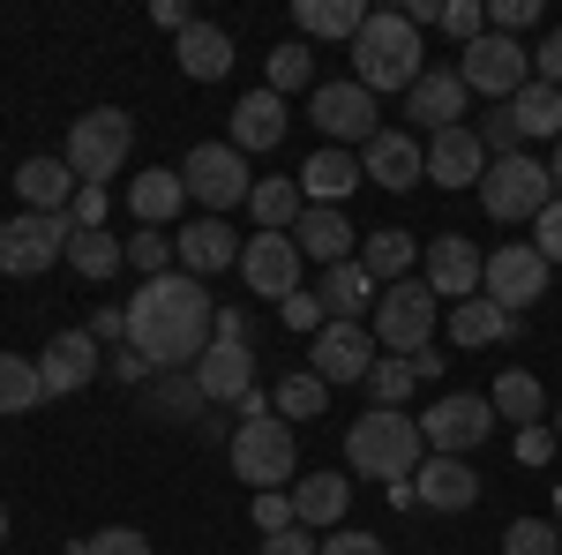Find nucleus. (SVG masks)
I'll use <instances>...</instances> for the list:
<instances>
[{
  "label": "nucleus",
  "mask_w": 562,
  "mask_h": 555,
  "mask_svg": "<svg viewBox=\"0 0 562 555\" xmlns=\"http://www.w3.org/2000/svg\"><path fill=\"white\" fill-rule=\"evenodd\" d=\"M158 23H166V31H173V38H180V31H188V23H195V15H188V8H180V0H158Z\"/></svg>",
  "instance_id": "nucleus-58"
},
{
  "label": "nucleus",
  "mask_w": 562,
  "mask_h": 555,
  "mask_svg": "<svg viewBox=\"0 0 562 555\" xmlns=\"http://www.w3.org/2000/svg\"><path fill=\"white\" fill-rule=\"evenodd\" d=\"M413 384H420V376H413V360H375L360 390H368V406H375V413H397V406L413 398Z\"/></svg>",
  "instance_id": "nucleus-39"
},
{
  "label": "nucleus",
  "mask_w": 562,
  "mask_h": 555,
  "mask_svg": "<svg viewBox=\"0 0 562 555\" xmlns=\"http://www.w3.org/2000/svg\"><path fill=\"white\" fill-rule=\"evenodd\" d=\"M518 121H510V106H495V121H487V129H480V151H495V158H518Z\"/></svg>",
  "instance_id": "nucleus-48"
},
{
  "label": "nucleus",
  "mask_w": 562,
  "mask_h": 555,
  "mask_svg": "<svg viewBox=\"0 0 562 555\" xmlns=\"http://www.w3.org/2000/svg\"><path fill=\"white\" fill-rule=\"evenodd\" d=\"M68 555H150V541H143L135 525H105V533H90V541H76Z\"/></svg>",
  "instance_id": "nucleus-45"
},
{
  "label": "nucleus",
  "mask_w": 562,
  "mask_h": 555,
  "mask_svg": "<svg viewBox=\"0 0 562 555\" xmlns=\"http://www.w3.org/2000/svg\"><path fill=\"white\" fill-rule=\"evenodd\" d=\"M285 129H293V121H285V98H278L270 84L248 90V98L233 106V151H240V158H248V151H278Z\"/></svg>",
  "instance_id": "nucleus-22"
},
{
  "label": "nucleus",
  "mask_w": 562,
  "mask_h": 555,
  "mask_svg": "<svg viewBox=\"0 0 562 555\" xmlns=\"http://www.w3.org/2000/svg\"><path fill=\"white\" fill-rule=\"evenodd\" d=\"M68 263H76L83 278H113V270L128 263V241H113V233H76V241H68Z\"/></svg>",
  "instance_id": "nucleus-38"
},
{
  "label": "nucleus",
  "mask_w": 562,
  "mask_h": 555,
  "mask_svg": "<svg viewBox=\"0 0 562 555\" xmlns=\"http://www.w3.org/2000/svg\"><path fill=\"white\" fill-rule=\"evenodd\" d=\"M90 338H98V345H128V308H98Z\"/></svg>",
  "instance_id": "nucleus-55"
},
{
  "label": "nucleus",
  "mask_w": 562,
  "mask_h": 555,
  "mask_svg": "<svg viewBox=\"0 0 562 555\" xmlns=\"http://www.w3.org/2000/svg\"><path fill=\"white\" fill-rule=\"evenodd\" d=\"M301 466V443H293V421H278V413H262V421H240L233 428V480H248L256 496L270 488H285Z\"/></svg>",
  "instance_id": "nucleus-6"
},
{
  "label": "nucleus",
  "mask_w": 562,
  "mask_h": 555,
  "mask_svg": "<svg viewBox=\"0 0 562 555\" xmlns=\"http://www.w3.org/2000/svg\"><path fill=\"white\" fill-rule=\"evenodd\" d=\"M128 151H135V121L121 113V106H90L83 121L68 129V173L83 180V188H98V180H113V173L128 166Z\"/></svg>",
  "instance_id": "nucleus-4"
},
{
  "label": "nucleus",
  "mask_w": 562,
  "mask_h": 555,
  "mask_svg": "<svg viewBox=\"0 0 562 555\" xmlns=\"http://www.w3.org/2000/svg\"><path fill=\"white\" fill-rule=\"evenodd\" d=\"M217 338H225V345H248V315H240V308H225V315H217Z\"/></svg>",
  "instance_id": "nucleus-57"
},
{
  "label": "nucleus",
  "mask_w": 562,
  "mask_h": 555,
  "mask_svg": "<svg viewBox=\"0 0 562 555\" xmlns=\"http://www.w3.org/2000/svg\"><path fill=\"white\" fill-rule=\"evenodd\" d=\"M510 121H518V135H548V143H562V90L532 76V84L510 98Z\"/></svg>",
  "instance_id": "nucleus-35"
},
{
  "label": "nucleus",
  "mask_w": 562,
  "mask_h": 555,
  "mask_svg": "<svg viewBox=\"0 0 562 555\" xmlns=\"http://www.w3.org/2000/svg\"><path fill=\"white\" fill-rule=\"evenodd\" d=\"M0 541H8V511H0Z\"/></svg>",
  "instance_id": "nucleus-61"
},
{
  "label": "nucleus",
  "mask_w": 562,
  "mask_h": 555,
  "mask_svg": "<svg viewBox=\"0 0 562 555\" xmlns=\"http://www.w3.org/2000/svg\"><path fill=\"white\" fill-rule=\"evenodd\" d=\"M180 188H188V203H203L211 218L256 196V180H248V158H240L233 143H195V151L180 158Z\"/></svg>",
  "instance_id": "nucleus-7"
},
{
  "label": "nucleus",
  "mask_w": 562,
  "mask_h": 555,
  "mask_svg": "<svg viewBox=\"0 0 562 555\" xmlns=\"http://www.w3.org/2000/svg\"><path fill=\"white\" fill-rule=\"evenodd\" d=\"M180 68H188L195 84L233 76V38H225L217 23H188V31H180Z\"/></svg>",
  "instance_id": "nucleus-31"
},
{
  "label": "nucleus",
  "mask_w": 562,
  "mask_h": 555,
  "mask_svg": "<svg viewBox=\"0 0 562 555\" xmlns=\"http://www.w3.org/2000/svg\"><path fill=\"white\" fill-rule=\"evenodd\" d=\"M293 15H301V38H346L352 45L375 8H368V0H301Z\"/></svg>",
  "instance_id": "nucleus-32"
},
{
  "label": "nucleus",
  "mask_w": 562,
  "mask_h": 555,
  "mask_svg": "<svg viewBox=\"0 0 562 555\" xmlns=\"http://www.w3.org/2000/svg\"><path fill=\"white\" fill-rule=\"evenodd\" d=\"M532 76H540V84H555L562 90V23L555 31H548V38L532 45Z\"/></svg>",
  "instance_id": "nucleus-51"
},
{
  "label": "nucleus",
  "mask_w": 562,
  "mask_h": 555,
  "mask_svg": "<svg viewBox=\"0 0 562 555\" xmlns=\"http://www.w3.org/2000/svg\"><path fill=\"white\" fill-rule=\"evenodd\" d=\"M293 248H301V256H315L323 270H330V263H352V225H346V211L307 203L301 225H293Z\"/></svg>",
  "instance_id": "nucleus-26"
},
{
  "label": "nucleus",
  "mask_w": 562,
  "mask_h": 555,
  "mask_svg": "<svg viewBox=\"0 0 562 555\" xmlns=\"http://www.w3.org/2000/svg\"><path fill=\"white\" fill-rule=\"evenodd\" d=\"M285 323H293V331H323V308H315L307 293H293L285 300Z\"/></svg>",
  "instance_id": "nucleus-56"
},
{
  "label": "nucleus",
  "mask_w": 562,
  "mask_h": 555,
  "mask_svg": "<svg viewBox=\"0 0 562 555\" xmlns=\"http://www.w3.org/2000/svg\"><path fill=\"white\" fill-rule=\"evenodd\" d=\"M503 555H562V525L555 518H518L503 533Z\"/></svg>",
  "instance_id": "nucleus-42"
},
{
  "label": "nucleus",
  "mask_w": 562,
  "mask_h": 555,
  "mask_svg": "<svg viewBox=\"0 0 562 555\" xmlns=\"http://www.w3.org/2000/svg\"><path fill=\"white\" fill-rule=\"evenodd\" d=\"M270 406H278V421H315V413L330 406V384H323V376H285Z\"/></svg>",
  "instance_id": "nucleus-41"
},
{
  "label": "nucleus",
  "mask_w": 562,
  "mask_h": 555,
  "mask_svg": "<svg viewBox=\"0 0 562 555\" xmlns=\"http://www.w3.org/2000/svg\"><path fill=\"white\" fill-rule=\"evenodd\" d=\"M458 76H465V90L495 98V106H510V98H518V90L532 84V53H525L518 38H503V31H487V38H473V45H465Z\"/></svg>",
  "instance_id": "nucleus-10"
},
{
  "label": "nucleus",
  "mask_w": 562,
  "mask_h": 555,
  "mask_svg": "<svg viewBox=\"0 0 562 555\" xmlns=\"http://www.w3.org/2000/svg\"><path fill=\"white\" fill-rule=\"evenodd\" d=\"M375 345H390V353H428L435 338V293H428V278H397V286H383V300H375Z\"/></svg>",
  "instance_id": "nucleus-8"
},
{
  "label": "nucleus",
  "mask_w": 562,
  "mask_h": 555,
  "mask_svg": "<svg viewBox=\"0 0 562 555\" xmlns=\"http://www.w3.org/2000/svg\"><path fill=\"white\" fill-rule=\"evenodd\" d=\"M128 263L143 270V278H166V263H173V241H166L158 225H143V233L128 241Z\"/></svg>",
  "instance_id": "nucleus-44"
},
{
  "label": "nucleus",
  "mask_w": 562,
  "mask_h": 555,
  "mask_svg": "<svg viewBox=\"0 0 562 555\" xmlns=\"http://www.w3.org/2000/svg\"><path fill=\"white\" fill-rule=\"evenodd\" d=\"M360 180H375V188H420L428 180V151L413 135L383 129L375 143H360Z\"/></svg>",
  "instance_id": "nucleus-18"
},
{
  "label": "nucleus",
  "mask_w": 562,
  "mask_h": 555,
  "mask_svg": "<svg viewBox=\"0 0 562 555\" xmlns=\"http://www.w3.org/2000/svg\"><path fill=\"white\" fill-rule=\"evenodd\" d=\"M68 241H76L68 211L60 218H45V211L8 218V225H0V270H8V278H38L53 263H68Z\"/></svg>",
  "instance_id": "nucleus-9"
},
{
  "label": "nucleus",
  "mask_w": 562,
  "mask_h": 555,
  "mask_svg": "<svg viewBox=\"0 0 562 555\" xmlns=\"http://www.w3.org/2000/svg\"><path fill=\"white\" fill-rule=\"evenodd\" d=\"M360 270H368L375 286H397V278L413 270V233H375V241L360 248Z\"/></svg>",
  "instance_id": "nucleus-37"
},
{
  "label": "nucleus",
  "mask_w": 562,
  "mask_h": 555,
  "mask_svg": "<svg viewBox=\"0 0 562 555\" xmlns=\"http://www.w3.org/2000/svg\"><path fill=\"white\" fill-rule=\"evenodd\" d=\"M315 368L307 376H323V384H368V368H375V331L368 323H330V331H315V353H307Z\"/></svg>",
  "instance_id": "nucleus-14"
},
{
  "label": "nucleus",
  "mask_w": 562,
  "mask_h": 555,
  "mask_svg": "<svg viewBox=\"0 0 562 555\" xmlns=\"http://www.w3.org/2000/svg\"><path fill=\"white\" fill-rule=\"evenodd\" d=\"M465 98H473V90H465V76H458V68H428L420 84L405 90V113H413L428 135H442V129H458Z\"/></svg>",
  "instance_id": "nucleus-21"
},
{
  "label": "nucleus",
  "mask_w": 562,
  "mask_h": 555,
  "mask_svg": "<svg viewBox=\"0 0 562 555\" xmlns=\"http://www.w3.org/2000/svg\"><path fill=\"white\" fill-rule=\"evenodd\" d=\"M480 173H487V151H480L473 129L428 135V180H442V188H480Z\"/></svg>",
  "instance_id": "nucleus-24"
},
{
  "label": "nucleus",
  "mask_w": 562,
  "mask_h": 555,
  "mask_svg": "<svg viewBox=\"0 0 562 555\" xmlns=\"http://www.w3.org/2000/svg\"><path fill=\"white\" fill-rule=\"evenodd\" d=\"M525 23H540V0H495V8H487V31H503V38L525 31Z\"/></svg>",
  "instance_id": "nucleus-49"
},
{
  "label": "nucleus",
  "mask_w": 562,
  "mask_h": 555,
  "mask_svg": "<svg viewBox=\"0 0 562 555\" xmlns=\"http://www.w3.org/2000/svg\"><path fill=\"white\" fill-rule=\"evenodd\" d=\"M442 31H450V38H487V8H480V0H442Z\"/></svg>",
  "instance_id": "nucleus-46"
},
{
  "label": "nucleus",
  "mask_w": 562,
  "mask_h": 555,
  "mask_svg": "<svg viewBox=\"0 0 562 555\" xmlns=\"http://www.w3.org/2000/svg\"><path fill=\"white\" fill-rule=\"evenodd\" d=\"M375 300H383V286H375L360 263H330V270H323V308H330V323H360Z\"/></svg>",
  "instance_id": "nucleus-28"
},
{
  "label": "nucleus",
  "mask_w": 562,
  "mask_h": 555,
  "mask_svg": "<svg viewBox=\"0 0 562 555\" xmlns=\"http://www.w3.org/2000/svg\"><path fill=\"white\" fill-rule=\"evenodd\" d=\"M428 293L435 300H480V270H487V256H480L465 233H442V241H428Z\"/></svg>",
  "instance_id": "nucleus-16"
},
{
  "label": "nucleus",
  "mask_w": 562,
  "mask_h": 555,
  "mask_svg": "<svg viewBox=\"0 0 562 555\" xmlns=\"http://www.w3.org/2000/svg\"><path fill=\"white\" fill-rule=\"evenodd\" d=\"M555 525H562V480H555Z\"/></svg>",
  "instance_id": "nucleus-60"
},
{
  "label": "nucleus",
  "mask_w": 562,
  "mask_h": 555,
  "mask_svg": "<svg viewBox=\"0 0 562 555\" xmlns=\"http://www.w3.org/2000/svg\"><path fill=\"white\" fill-rule=\"evenodd\" d=\"M293 180H301V196H307V203H330V211H338L352 188H360V158L330 143V151H315V158H307V166L293 173Z\"/></svg>",
  "instance_id": "nucleus-27"
},
{
  "label": "nucleus",
  "mask_w": 562,
  "mask_h": 555,
  "mask_svg": "<svg viewBox=\"0 0 562 555\" xmlns=\"http://www.w3.org/2000/svg\"><path fill=\"white\" fill-rule=\"evenodd\" d=\"M315 555H390V548L375 541V533H330V541H323Z\"/></svg>",
  "instance_id": "nucleus-54"
},
{
  "label": "nucleus",
  "mask_w": 562,
  "mask_h": 555,
  "mask_svg": "<svg viewBox=\"0 0 562 555\" xmlns=\"http://www.w3.org/2000/svg\"><path fill=\"white\" fill-rule=\"evenodd\" d=\"M173 256H180L188 278H211V270H225V263H240V241H233L225 218H195V225L173 233Z\"/></svg>",
  "instance_id": "nucleus-23"
},
{
  "label": "nucleus",
  "mask_w": 562,
  "mask_h": 555,
  "mask_svg": "<svg viewBox=\"0 0 562 555\" xmlns=\"http://www.w3.org/2000/svg\"><path fill=\"white\" fill-rule=\"evenodd\" d=\"M487 406H495V413H503V421H540V406H548V398H540V384H532V376H525V368H510V376H503V384L487 390Z\"/></svg>",
  "instance_id": "nucleus-40"
},
{
  "label": "nucleus",
  "mask_w": 562,
  "mask_h": 555,
  "mask_svg": "<svg viewBox=\"0 0 562 555\" xmlns=\"http://www.w3.org/2000/svg\"><path fill=\"white\" fill-rule=\"evenodd\" d=\"M307 76H315V53H307V38H293V45H278L270 53V90L285 98V90H301Z\"/></svg>",
  "instance_id": "nucleus-43"
},
{
  "label": "nucleus",
  "mask_w": 562,
  "mask_h": 555,
  "mask_svg": "<svg viewBox=\"0 0 562 555\" xmlns=\"http://www.w3.org/2000/svg\"><path fill=\"white\" fill-rule=\"evenodd\" d=\"M315 548H323V541H315L307 525H285V533H270V541H262V555H315Z\"/></svg>",
  "instance_id": "nucleus-53"
},
{
  "label": "nucleus",
  "mask_w": 562,
  "mask_h": 555,
  "mask_svg": "<svg viewBox=\"0 0 562 555\" xmlns=\"http://www.w3.org/2000/svg\"><path fill=\"white\" fill-rule=\"evenodd\" d=\"M532 248H540V256H548V263L562 256V196H555V203H548V211H540V218H532Z\"/></svg>",
  "instance_id": "nucleus-50"
},
{
  "label": "nucleus",
  "mask_w": 562,
  "mask_h": 555,
  "mask_svg": "<svg viewBox=\"0 0 562 555\" xmlns=\"http://www.w3.org/2000/svg\"><path fill=\"white\" fill-rule=\"evenodd\" d=\"M285 525H301V518H293V488L256 496V533H262V541H270V533H285Z\"/></svg>",
  "instance_id": "nucleus-47"
},
{
  "label": "nucleus",
  "mask_w": 562,
  "mask_h": 555,
  "mask_svg": "<svg viewBox=\"0 0 562 555\" xmlns=\"http://www.w3.org/2000/svg\"><path fill=\"white\" fill-rule=\"evenodd\" d=\"M413 503H428V511H473V503H480V473L465 466V458L428 451L420 473H413Z\"/></svg>",
  "instance_id": "nucleus-19"
},
{
  "label": "nucleus",
  "mask_w": 562,
  "mask_h": 555,
  "mask_svg": "<svg viewBox=\"0 0 562 555\" xmlns=\"http://www.w3.org/2000/svg\"><path fill=\"white\" fill-rule=\"evenodd\" d=\"M420 435H428V451H442V458H465L473 443L495 435V406L473 398V390H450V398H435L428 413H420Z\"/></svg>",
  "instance_id": "nucleus-11"
},
{
  "label": "nucleus",
  "mask_w": 562,
  "mask_h": 555,
  "mask_svg": "<svg viewBox=\"0 0 562 555\" xmlns=\"http://www.w3.org/2000/svg\"><path fill=\"white\" fill-rule=\"evenodd\" d=\"M90 376H98V338H90V331H60V338L38 353V384H45V398H76Z\"/></svg>",
  "instance_id": "nucleus-20"
},
{
  "label": "nucleus",
  "mask_w": 562,
  "mask_h": 555,
  "mask_svg": "<svg viewBox=\"0 0 562 555\" xmlns=\"http://www.w3.org/2000/svg\"><path fill=\"white\" fill-rule=\"evenodd\" d=\"M76 173H68V158H23V173H15V196H23V211H45L60 218L68 203H76Z\"/></svg>",
  "instance_id": "nucleus-25"
},
{
  "label": "nucleus",
  "mask_w": 562,
  "mask_h": 555,
  "mask_svg": "<svg viewBox=\"0 0 562 555\" xmlns=\"http://www.w3.org/2000/svg\"><path fill=\"white\" fill-rule=\"evenodd\" d=\"M480 293L495 300V308H510V315H518L525 300L548 293V256H540L532 241H503V248L487 256V270H480Z\"/></svg>",
  "instance_id": "nucleus-12"
},
{
  "label": "nucleus",
  "mask_w": 562,
  "mask_h": 555,
  "mask_svg": "<svg viewBox=\"0 0 562 555\" xmlns=\"http://www.w3.org/2000/svg\"><path fill=\"white\" fill-rule=\"evenodd\" d=\"M315 129L330 143H375L383 135V113L360 84H315Z\"/></svg>",
  "instance_id": "nucleus-15"
},
{
  "label": "nucleus",
  "mask_w": 562,
  "mask_h": 555,
  "mask_svg": "<svg viewBox=\"0 0 562 555\" xmlns=\"http://www.w3.org/2000/svg\"><path fill=\"white\" fill-rule=\"evenodd\" d=\"M548 173H555V188H562V143H555V158H548Z\"/></svg>",
  "instance_id": "nucleus-59"
},
{
  "label": "nucleus",
  "mask_w": 562,
  "mask_h": 555,
  "mask_svg": "<svg viewBox=\"0 0 562 555\" xmlns=\"http://www.w3.org/2000/svg\"><path fill=\"white\" fill-rule=\"evenodd\" d=\"M180 203H188V188H180V166H143V180L128 188L135 225H166V218H180Z\"/></svg>",
  "instance_id": "nucleus-30"
},
{
  "label": "nucleus",
  "mask_w": 562,
  "mask_h": 555,
  "mask_svg": "<svg viewBox=\"0 0 562 555\" xmlns=\"http://www.w3.org/2000/svg\"><path fill=\"white\" fill-rule=\"evenodd\" d=\"M38 398H45V384H38V360H23V353H0V421L31 413Z\"/></svg>",
  "instance_id": "nucleus-36"
},
{
  "label": "nucleus",
  "mask_w": 562,
  "mask_h": 555,
  "mask_svg": "<svg viewBox=\"0 0 562 555\" xmlns=\"http://www.w3.org/2000/svg\"><path fill=\"white\" fill-rule=\"evenodd\" d=\"M420 458H428V435H420V421H405V413H360V421L346 428V466L360 473V480H390V488H405L413 473H420Z\"/></svg>",
  "instance_id": "nucleus-3"
},
{
  "label": "nucleus",
  "mask_w": 562,
  "mask_h": 555,
  "mask_svg": "<svg viewBox=\"0 0 562 555\" xmlns=\"http://www.w3.org/2000/svg\"><path fill=\"white\" fill-rule=\"evenodd\" d=\"M98 218H105V188H76V203H68V225H76V233H98Z\"/></svg>",
  "instance_id": "nucleus-52"
},
{
  "label": "nucleus",
  "mask_w": 562,
  "mask_h": 555,
  "mask_svg": "<svg viewBox=\"0 0 562 555\" xmlns=\"http://www.w3.org/2000/svg\"><path fill=\"white\" fill-rule=\"evenodd\" d=\"M188 384L203 390V406H240V398L256 390V353H248V345L211 338V353L195 360V376H188Z\"/></svg>",
  "instance_id": "nucleus-17"
},
{
  "label": "nucleus",
  "mask_w": 562,
  "mask_h": 555,
  "mask_svg": "<svg viewBox=\"0 0 562 555\" xmlns=\"http://www.w3.org/2000/svg\"><path fill=\"white\" fill-rule=\"evenodd\" d=\"M352 503V480L346 473H315V480H293V518H301L307 533H323V525H338Z\"/></svg>",
  "instance_id": "nucleus-29"
},
{
  "label": "nucleus",
  "mask_w": 562,
  "mask_h": 555,
  "mask_svg": "<svg viewBox=\"0 0 562 555\" xmlns=\"http://www.w3.org/2000/svg\"><path fill=\"white\" fill-rule=\"evenodd\" d=\"M248 211H256V233H293L301 211H307V196H301V180H256Z\"/></svg>",
  "instance_id": "nucleus-34"
},
{
  "label": "nucleus",
  "mask_w": 562,
  "mask_h": 555,
  "mask_svg": "<svg viewBox=\"0 0 562 555\" xmlns=\"http://www.w3.org/2000/svg\"><path fill=\"white\" fill-rule=\"evenodd\" d=\"M555 435H562V421H555Z\"/></svg>",
  "instance_id": "nucleus-62"
},
{
  "label": "nucleus",
  "mask_w": 562,
  "mask_h": 555,
  "mask_svg": "<svg viewBox=\"0 0 562 555\" xmlns=\"http://www.w3.org/2000/svg\"><path fill=\"white\" fill-rule=\"evenodd\" d=\"M450 338L458 345H495V338H518V315L510 308H495V300H458L450 308Z\"/></svg>",
  "instance_id": "nucleus-33"
},
{
  "label": "nucleus",
  "mask_w": 562,
  "mask_h": 555,
  "mask_svg": "<svg viewBox=\"0 0 562 555\" xmlns=\"http://www.w3.org/2000/svg\"><path fill=\"white\" fill-rule=\"evenodd\" d=\"M428 76V60H420V23L405 15V8H375L368 23H360V38H352V84L368 90H413Z\"/></svg>",
  "instance_id": "nucleus-2"
},
{
  "label": "nucleus",
  "mask_w": 562,
  "mask_h": 555,
  "mask_svg": "<svg viewBox=\"0 0 562 555\" xmlns=\"http://www.w3.org/2000/svg\"><path fill=\"white\" fill-rule=\"evenodd\" d=\"M240 278H248L256 300H293L301 293V248H293V233H256V241H240Z\"/></svg>",
  "instance_id": "nucleus-13"
},
{
  "label": "nucleus",
  "mask_w": 562,
  "mask_h": 555,
  "mask_svg": "<svg viewBox=\"0 0 562 555\" xmlns=\"http://www.w3.org/2000/svg\"><path fill=\"white\" fill-rule=\"evenodd\" d=\"M480 203L495 225H532V218L555 203V173L540 166V158H495V166L480 173Z\"/></svg>",
  "instance_id": "nucleus-5"
},
{
  "label": "nucleus",
  "mask_w": 562,
  "mask_h": 555,
  "mask_svg": "<svg viewBox=\"0 0 562 555\" xmlns=\"http://www.w3.org/2000/svg\"><path fill=\"white\" fill-rule=\"evenodd\" d=\"M217 338V308L203 293V278L166 270L143 278V293L128 300V345L143 353V368H195Z\"/></svg>",
  "instance_id": "nucleus-1"
}]
</instances>
